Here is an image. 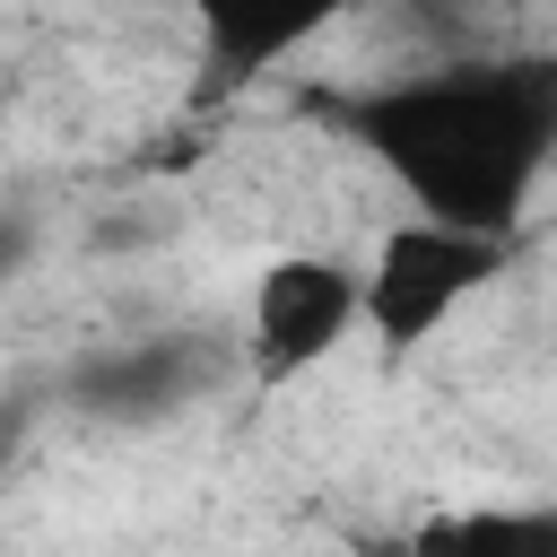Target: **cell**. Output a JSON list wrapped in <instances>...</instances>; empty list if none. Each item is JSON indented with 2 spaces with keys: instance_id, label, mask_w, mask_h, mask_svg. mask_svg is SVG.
Masks as SVG:
<instances>
[{
  "instance_id": "obj_1",
  "label": "cell",
  "mask_w": 557,
  "mask_h": 557,
  "mask_svg": "<svg viewBox=\"0 0 557 557\" xmlns=\"http://www.w3.org/2000/svg\"><path fill=\"white\" fill-rule=\"evenodd\" d=\"M339 139L418 209L513 244L557 165V52H470L331 104Z\"/></svg>"
},
{
  "instance_id": "obj_2",
  "label": "cell",
  "mask_w": 557,
  "mask_h": 557,
  "mask_svg": "<svg viewBox=\"0 0 557 557\" xmlns=\"http://www.w3.org/2000/svg\"><path fill=\"white\" fill-rule=\"evenodd\" d=\"M505 261H513V244L409 209V218L383 226V244L366 252V339L392 348V357L426 348L470 296H487V287L505 278Z\"/></svg>"
},
{
  "instance_id": "obj_3",
  "label": "cell",
  "mask_w": 557,
  "mask_h": 557,
  "mask_svg": "<svg viewBox=\"0 0 557 557\" xmlns=\"http://www.w3.org/2000/svg\"><path fill=\"white\" fill-rule=\"evenodd\" d=\"M348 331H366V261L278 252V261H261L252 305H244V374L278 392V383L313 374Z\"/></svg>"
},
{
  "instance_id": "obj_4",
  "label": "cell",
  "mask_w": 557,
  "mask_h": 557,
  "mask_svg": "<svg viewBox=\"0 0 557 557\" xmlns=\"http://www.w3.org/2000/svg\"><path fill=\"white\" fill-rule=\"evenodd\" d=\"M209 374H218L209 339L165 331V339H122V348L87 357V366L70 374V400H78L87 418H104V426H148V418H174L183 400H200Z\"/></svg>"
},
{
  "instance_id": "obj_5",
  "label": "cell",
  "mask_w": 557,
  "mask_h": 557,
  "mask_svg": "<svg viewBox=\"0 0 557 557\" xmlns=\"http://www.w3.org/2000/svg\"><path fill=\"white\" fill-rule=\"evenodd\" d=\"M366 0H191V35H200V87H252L261 70L296 61L322 26H339Z\"/></svg>"
},
{
  "instance_id": "obj_6",
  "label": "cell",
  "mask_w": 557,
  "mask_h": 557,
  "mask_svg": "<svg viewBox=\"0 0 557 557\" xmlns=\"http://www.w3.org/2000/svg\"><path fill=\"white\" fill-rule=\"evenodd\" d=\"M383 557H557V496L531 505H453L400 531Z\"/></svg>"
},
{
  "instance_id": "obj_7",
  "label": "cell",
  "mask_w": 557,
  "mask_h": 557,
  "mask_svg": "<svg viewBox=\"0 0 557 557\" xmlns=\"http://www.w3.org/2000/svg\"><path fill=\"white\" fill-rule=\"evenodd\" d=\"M9 453H17V409H0V470H9Z\"/></svg>"
},
{
  "instance_id": "obj_8",
  "label": "cell",
  "mask_w": 557,
  "mask_h": 557,
  "mask_svg": "<svg viewBox=\"0 0 557 557\" xmlns=\"http://www.w3.org/2000/svg\"><path fill=\"white\" fill-rule=\"evenodd\" d=\"M17 244H26V235H17V226H0V270L17 261Z\"/></svg>"
}]
</instances>
